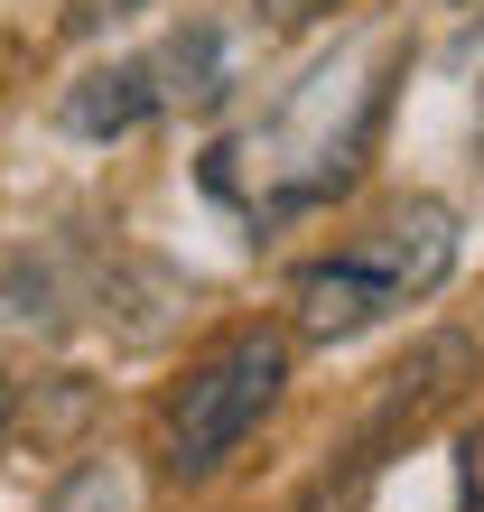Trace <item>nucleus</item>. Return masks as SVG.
<instances>
[{
    "label": "nucleus",
    "mask_w": 484,
    "mask_h": 512,
    "mask_svg": "<svg viewBox=\"0 0 484 512\" xmlns=\"http://www.w3.org/2000/svg\"><path fill=\"white\" fill-rule=\"evenodd\" d=\"M149 112H159V84H149V56H121V66L84 75L75 94H66V131H75V140H121V131H140Z\"/></svg>",
    "instance_id": "20e7f679"
},
{
    "label": "nucleus",
    "mask_w": 484,
    "mask_h": 512,
    "mask_svg": "<svg viewBox=\"0 0 484 512\" xmlns=\"http://www.w3.org/2000/svg\"><path fill=\"white\" fill-rule=\"evenodd\" d=\"M326 10H336V0H261L270 28H308V19H326Z\"/></svg>",
    "instance_id": "1a4fd4ad"
},
{
    "label": "nucleus",
    "mask_w": 484,
    "mask_h": 512,
    "mask_svg": "<svg viewBox=\"0 0 484 512\" xmlns=\"http://www.w3.org/2000/svg\"><path fill=\"white\" fill-rule=\"evenodd\" d=\"M391 75H401V47H363V56H336V66H308L289 84V103H270L252 131H233L205 159V187L261 233L326 205V196H345L373 131H382V112H391Z\"/></svg>",
    "instance_id": "f257e3e1"
},
{
    "label": "nucleus",
    "mask_w": 484,
    "mask_h": 512,
    "mask_svg": "<svg viewBox=\"0 0 484 512\" xmlns=\"http://www.w3.org/2000/svg\"><path fill=\"white\" fill-rule=\"evenodd\" d=\"M280 382H289V336H280V326H242V336H224L187 382L168 391V410H159V466L177 475V485H215V475L233 466V447L270 419Z\"/></svg>",
    "instance_id": "7ed1b4c3"
},
{
    "label": "nucleus",
    "mask_w": 484,
    "mask_h": 512,
    "mask_svg": "<svg viewBox=\"0 0 484 512\" xmlns=\"http://www.w3.org/2000/svg\"><path fill=\"white\" fill-rule=\"evenodd\" d=\"M447 270H457V215H447L438 196H401V205H382L354 243H336L326 261H308L289 280L298 336L345 345V336H363V326L401 317L410 298H429Z\"/></svg>",
    "instance_id": "f03ea898"
},
{
    "label": "nucleus",
    "mask_w": 484,
    "mask_h": 512,
    "mask_svg": "<svg viewBox=\"0 0 484 512\" xmlns=\"http://www.w3.org/2000/svg\"><path fill=\"white\" fill-rule=\"evenodd\" d=\"M447 75L475 94V140H484V19H466L457 38H447Z\"/></svg>",
    "instance_id": "423d86ee"
},
{
    "label": "nucleus",
    "mask_w": 484,
    "mask_h": 512,
    "mask_svg": "<svg viewBox=\"0 0 484 512\" xmlns=\"http://www.w3.org/2000/svg\"><path fill=\"white\" fill-rule=\"evenodd\" d=\"M10 429H19V391H10V373H0V447H10Z\"/></svg>",
    "instance_id": "9d476101"
},
{
    "label": "nucleus",
    "mask_w": 484,
    "mask_h": 512,
    "mask_svg": "<svg viewBox=\"0 0 484 512\" xmlns=\"http://www.w3.org/2000/svg\"><path fill=\"white\" fill-rule=\"evenodd\" d=\"M131 10H149V0H66V28H75V38H103V28L131 19Z\"/></svg>",
    "instance_id": "6e6552de"
},
{
    "label": "nucleus",
    "mask_w": 484,
    "mask_h": 512,
    "mask_svg": "<svg viewBox=\"0 0 484 512\" xmlns=\"http://www.w3.org/2000/svg\"><path fill=\"white\" fill-rule=\"evenodd\" d=\"M149 84H159V112L168 103H224V84H233V66H224V28H177V38L159 47V56H149Z\"/></svg>",
    "instance_id": "39448f33"
},
{
    "label": "nucleus",
    "mask_w": 484,
    "mask_h": 512,
    "mask_svg": "<svg viewBox=\"0 0 484 512\" xmlns=\"http://www.w3.org/2000/svg\"><path fill=\"white\" fill-rule=\"evenodd\" d=\"M457 512H484V419L457 429Z\"/></svg>",
    "instance_id": "0eeeda50"
}]
</instances>
